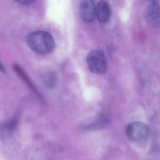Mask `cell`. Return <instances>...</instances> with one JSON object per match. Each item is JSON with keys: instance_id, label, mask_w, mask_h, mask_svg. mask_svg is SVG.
Instances as JSON below:
<instances>
[{"instance_id": "obj_1", "label": "cell", "mask_w": 160, "mask_h": 160, "mask_svg": "<svg viewBox=\"0 0 160 160\" xmlns=\"http://www.w3.org/2000/svg\"><path fill=\"white\" fill-rule=\"evenodd\" d=\"M26 43L31 50L39 54L51 52L55 46L53 37L48 32L43 31L29 34L26 37Z\"/></svg>"}, {"instance_id": "obj_2", "label": "cell", "mask_w": 160, "mask_h": 160, "mask_svg": "<svg viewBox=\"0 0 160 160\" xmlns=\"http://www.w3.org/2000/svg\"><path fill=\"white\" fill-rule=\"evenodd\" d=\"M89 70L92 73L103 74L107 71V60L103 51L95 50L90 52L87 57Z\"/></svg>"}, {"instance_id": "obj_3", "label": "cell", "mask_w": 160, "mask_h": 160, "mask_svg": "<svg viewBox=\"0 0 160 160\" xmlns=\"http://www.w3.org/2000/svg\"><path fill=\"white\" fill-rule=\"evenodd\" d=\"M126 133L128 139L131 142H142L147 140L149 136V130L144 123L136 121L128 125Z\"/></svg>"}, {"instance_id": "obj_4", "label": "cell", "mask_w": 160, "mask_h": 160, "mask_svg": "<svg viewBox=\"0 0 160 160\" xmlns=\"http://www.w3.org/2000/svg\"><path fill=\"white\" fill-rule=\"evenodd\" d=\"M145 18L150 27L157 28L160 26V4L158 1L150 2L146 9Z\"/></svg>"}, {"instance_id": "obj_5", "label": "cell", "mask_w": 160, "mask_h": 160, "mask_svg": "<svg viewBox=\"0 0 160 160\" xmlns=\"http://www.w3.org/2000/svg\"><path fill=\"white\" fill-rule=\"evenodd\" d=\"M80 14L85 22L94 21L96 16V8L94 2L91 0L82 1L80 4Z\"/></svg>"}, {"instance_id": "obj_6", "label": "cell", "mask_w": 160, "mask_h": 160, "mask_svg": "<svg viewBox=\"0 0 160 160\" xmlns=\"http://www.w3.org/2000/svg\"><path fill=\"white\" fill-rule=\"evenodd\" d=\"M111 11L110 5L106 1H100L96 8V16L101 23H107L110 20Z\"/></svg>"}, {"instance_id": "obj_7", "label": "cell", "mask_w": 160, "mask_h": 160, "mask_svg": "<svg viewBox=\"0 0 160 160\" xmlns=\"http://www.w3.org/2000/svg\"><path fill=\"white\" fill-rule=\"evenodd\" d=\"M17 125H18V120L15 118L8 122V124L7 125V127L8 130H11L14 129L17 126Z\"/></svg>"}, {"instance_id": "obj_8", "label": "cell", "mask_w": 160, "mask_h": 160, "mask_svg": "<svg viewBox=\"0 0 160 160\" xmlns=\"http://www.w3.org/2000/svg\"><path fill=\"white\" fill-rule=\"evenodd\" d=\"M16 2L22 5L29 6L32 4L34 1H31V0H18V1H16Z\"/></svg>"}, {"instance_id": "obj_9", "label": "cell", "mask_w": 160, "mask_h": 160, "mask_svg": "<svg viewBox=\"0 0 160 160\" xmlns=\"http://www.w3.org/2000/svg\"><path fill=\"white\" fill-rule=\"evenodd\" d=\"M0 70H1L2 72H5V71L4 68L3 66V65H2V63H1V62H0Z\"/></svg>"}]
</instances>
